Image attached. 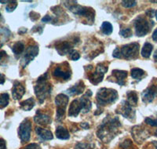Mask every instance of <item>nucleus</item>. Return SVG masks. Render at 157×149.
Wrapping results in <instances>:
<instances>
[{
  "label": "nucleus",
  "instance_id": "1",
  "mask_svg": "<svg viewBox=\"0 0 157 149\" xmlns=\"http://www.w3.org/2000/svg\"><path fill=\"white\" fill-rule=\"evenodd\" d=\"M121 126L118 118L110 119L102 123L97 133L98 137L105 142L110 141L118 133V128Z\"/></svg>",
  "mask_w": 157,
  "mask_h": 149
},
{
  "label": "nucleus",
  "instance_id": "2",
  "mask_svg": "<svg viewBox=\"0 0 157 149\" xmlns=\"http://www.w3.org/2000/svg\"><path fill=\"white\" fill-rule=\"evenodd\" d=\"M91 95L92 92L88 90L86 94L79 100H74L70 105L68 116L71 117H76L81 111L83 113L89 112L91 108V102L89 99V97Z\"/></svg>",
  "mask_w": 157,
  "mask_h": 149
},
{
  "label": "nucleus",
  "instance_id": "3",
  "mask_svg": "<svg viewBox=\"0 0 157 149\" xmlns=\"http://www.w3.org/2000/svg\"><path fill=\"white\" fill-rule=\"evenodd\" d=\"M34 89L39 102L43 103L44 100L50 95L52 90L51 85L49 83L47 79V74H43V76L39 78Z\"/></svg>",
  "mask_w": 157,
  "mask_h": 149
},
{
  "label": "nucleus",
  "instance_id": "4",
  "mask_svg": "<svg viewBox=\"0 0 157 149\" xmlns=\"http://www.w3.org/2000/svg\"><path fill=\"white\" fill-rule=\"evenodd\" d=\"M117 97V92L113 89L102 88V89L99 90L97 94V101L98 102V106L113 103L114 101H116Z\"/></svg>",
  "mask_w": 157,
  "mask_h": 149
},
{
  "label": "nucleus",
  "instance_id": "5",
  "mask_svg": "<svg viewBox=\"0 0 157 149\" xmlns=\"http://www.w3.org/2000/svg\"><path fill=\"white\" fill-rule=\"evenodd\" d=\"M68 102V97L61 94L57 95L55 98V104L57 105V119L61 121L64 117L65 115V108Z\"/></svg>",
  "mask_w": 157,
  "mask_h": 149
},
{
  "label": "nucleus",
  "instance_id": "6",
  "mask_svg": "<svg viewBox=\"0 0 157 149\" xmlns=\"http://www.w3.org/2000/svg\"><path fill=\"white\" fill-rule=\"evenodd\" d=\"M139 44L138 43H130V44L125 45L120 48V55L121 57H123L126 59H134L137 57L139 52Z\"/></svg>",
  "mask_w": 157,
  "mask_h": 149
},
{
  "label": "nucleus",
  "instance_id": "7",
  "mask_svg": "<svg viewBox=\"0 0 157 149\" xmlns=\"http://www.w3.org/2000/svg\"><path fill=\"white\" fill-rule=\"evenodd\" d=\"M134 25L136 35L137 36H145L148 33L151 28L148 21L142 17H138L137 19H135Z\"/></svg>",
  "mask_w": 157,
  "mask_h": 149
},
{
  "label": "nucleus",
  "instance_id": "8",
  "mask_svg": "<svg viewBox=\"0 0 157 149\" xmlns=\"http://www.w3.org/2000/svg\"><path fill=\"white\" fill-rule=\"evenodd\" d=\"M31 131H32V123L30 120L28 119H25L20 125L19 130H18V134L22 143L27 142L30 140Z\"/></svg>",
  "mask_w": 157,
  "mask_h": 149
},
{
  "label": "nucleus",
  "instance_id": "9",
  "mask_svg": "<svg viewBox=\"0 0 157 149\" xmlns=\"http://www.w3.org/2000/svg\"><path fill=\"white\" fill-rule=\"evenodd\" d=\"M68 7L71 12L75 13V14L87 17L89 20L92 19V21H94V11L91 8L76 5V4L71 5V6H68Z\"/></svg>",
  "mask_w": 157,
  "mask_h": 149
},
{
  "label": "nucleus",
  "instance_id": "10",
  "mask_svg": "<svg viewBox=\"0 0 157 149\" xmlns=\"http://www.w3.org/2000/svg\"><path fill=\"white\" fill-rule=\"evenodd\" d=\"M38 53H39V47L38 46L35 45V46H30L29 48L27 49L26 52H25V54L23 57V60H22V65L25 67L27 64H29V62H31L35 57L37 56Z\"/></svg>",
  "mask_w": 157,
  "mask_h": 149
},
{
  "label": "nucleus",
  "instance_id": "11",
  "mask_svg": "<svg viewBox=\"0 0 157 149\" xmlns=\"http://www.w3.org/2000/svg\"><path fill=\"white\" fill-rule=\"evenodd\" d=\"M157 96V87L155 86L149 87L147 90H145L141 94L142 97V101L145 103H150L153 101L154 98Z\"/></svg>",
  "mask_w": 157,
  "mask_h": 149
},
{
  "label": "nucleus",
  "instance_id": "12",
  "mask_svg": "<svg viewBox=\"0 0 157 149\" xmlns=\"http://www.w3.org/2000/svg\"><path fill=\"white\" fill-rule=\"evenodd\" d=\"M61 67V66H57L54 69L53 74H54V77H57V78H61L64 80H67L71 77V71L68 67Z\"/></svg>",
  "mask_w": 157,
  "mask_h": 149
},
{
  "label": "nucleus",
  "instance_id": "13",
  "mask_svg": "<svg viewBox=\"0 0 157 149\" xmlns=\"http://www.w3.org/2000/svg\"><path fill=\"white\" fill-rule=\"evenodd\" d=\"M132 111L131 105L126 101H123L117 109L118 113H120L125 118H130L132 116Z\"/></svg>",
  "mask_w": 157,
  "mask_h": 149
},
{
  "label": "nucleus",
  "instance_id": "14",
  "mask_svg": "<svg viewBox=\"0 0 157 149\" xmlns=\"http://www.w3.org/2000/svg\"><path fill=\"white\" fill-rule=\"evenodd\" d=\"M25 93V90L24 86L21 82H15L12 90V95L14 100H19L23 97Z\"/></svg>",
  "mask_w": 157,
  "mask_h": 149
},
{
  "label": "nucleus",
  "instance_id": "15",
  "mask_svg": "<svg viewBox=\"0 0 157 149\" xmlns=\"http://www.w3.org/2000/svg\"><path fill=\"white\" fill-rule=\"evenodd\" d=\"M56 49L57 52L60 53V55H64L67 53L72 52L71 50V45L68 42H61L59 43L58 44L56 45Z\"/></svg>",
  "mask_w": 157,
  "mask_h": 149
},
{
  "label": "nucleus",
  "instance_id": "16",
  "mask_svg": "<svg viewBox=\"0 0 157 149\" xmlns=\"http://www.w3.org/2000/svg\"><path fill=\"white\" fill-rule=\"evenodd\" d=\"M113 75L116 78V82L119 85L123 86L125 84V78L127 77V71L115 70L113 71Z\"/></svg>",
  "mask_w": 157,
  "mask_h": 149
},
{
  "label": "nucleus",
  "instance_id": "17",
  "mask_svg": "<svg viewBox=\"0 0 157 149\" xmlns=\"http://www.w3.org/2000/svg\"><path fill=\"white\" fill-rule=\"evenodd\" d=\"M84 83L82 82V81H79L78 83L75 84V86H71V88L67 90V93H68L69 95L71 96H74V95H78V94H81L84 90Z\"/></svg>",
  "mask_w": 157,
  "mask_h": 149
},
{
  "label": "nucleus",
  "instance_id": "18",
  "mask_svg": "<svg viewBox=\"0 0 157 149\" xmlns=\"http://www.w3.org/2000/svg\"><path fill=\"white\" fill-rule=\"evenodd\" d=\"M34 120L36 123L39 125H47L51 123V119L50 116L46 114L40 113L39 112H37V114L34 118Z\"/></svg>",
  "mask_w": 157,
  "mask_h": 149
},
{
  "label": "nucleus",
  "instance_id": "19",
  "mask_svg": "<svg viewBox=\"0 0 157 149\" xmlns=\"http://www.w3.org/2000/svg\"><path fill=\"white\" fill-rule=\"evenodd\" d=\"M36 132L39 137L43 139V140H49L53 139V133L50 130H46V129H43V128L41 127H36Z\"/></svg>",
  "mask_w": 157,
  "mask_h": 149
},
{
  "label": "nucleus",
  "instance_id": "20",
  "mask_svg": "<svg viewBox=\"0 0 157 149\" xmlns=\"http://www.w3.org/2000/svg\"><path fill=\"white\" fill-rule=\"evenodd\" d=\"M104 74H105V73L101 72V71H98V69H96V71H95L94 72L92 73V74L90 75L89 80L94 84L99 83V82L102 80V78H103Z\"/></svg>",
  "mask_w": 157,
  "mask_h": 149
},
{
  "label": "nucleus",
  "instance_id": "21",
  "mask_svg": "<svg viewBox=\"0 0 157 149\" xmlns=\"http://www.w3.org/2000/svg\"><path fill=\"white\" fill-rule=\"evenodd\" d=\"M56 136L57 138L61 139V140H67L69 138V133L65 128L62 126H58L56 130Z\"/></svg>",
  "mask_w": 157,
  "mask_h": 149
},
{
  "label": "nucleus",
  "instance_id": "22",
  "mask_svg": "<svg viewBox=\"0 0 157 149\" xmlns=\"http://www.w3.org/2000/svg\"><path fill=\"white\" fill-rule=\"evenodd\" d=\"M20 105H21V109H23L24 111H30L35 106V100L31 97L29 99L22 101Z\"/></svg>",
  "mask_w": 157,
  "mask_h": 149
},
{
  "label": "nucleus",
  "instance_id": "23",
  "mask_svg": "<svg viewBox=\"0 0 157 149\" xmlns=\"http://www.w3.org/2000/svg\"><path fill=\"white\" fill-rule=\"evenodd\" d=\"M152 48H153V46L151 43H145L144 46L142 47V50H141V54L143 57H145V58H148L151 55V53H152Z\"/></svg>",
  "mask_w": 157,
  "mask_h": 149
},
{
  "label": "nucleus",
  "instance_id": "24",
  "mask_svg": "<svg viewBox=\"0 0 157 149\" xmlns=\"http://www.w3.org/2000/svg\"><path fill=\"white\" fill-rule=\"evenodd\" d=\"M25 50V45L21 42H17L12 47V50L16 56L21 55Z\"/></svg>",
  "mask_w": 157,
  "mask_h": 149
},
{
  "label": "nucleus",
  "instance_id": "25",
  "mask_svg": "<svg viewBox=\"0 0 157 149\" xmlns=\"http://www.w3.org/2000/svg\"><path fill=\"white\" fill-rule=\"evenodd\" d=\"M145 72L143 71L142 69H140V68H133L131 70V76H132L133 78L134 79H138L140 80L141 78H142L143 77L145 76Z\"/></svg>",
  "mask_w": 157,
  "mask_h": 149
},
{
  "label": "nucleus",
  "instance_id": "26",
  "mask_svg": "<svg viewBox=\"0 0 157 149\" xmlns=\"http://www.w3.org/2000/svg\"><path fill=\"white\" fill-rule=\"evenodd\" d=\"M127 102L130 105H136L137 104V95L134 91H129L127 94Z\"/></svg>",
  "mask_w": 157,
  "mask_h": 149
},
{
  "label": "nucleus",
  "instance_id": "27",
  "mask_svg": "<svg viewBox=\"0 0 157 149\" xmlns=\"http://www.w3.org/2000/svg\"><path fill=\"white\" fill-rule=\"evenodd\" d=\"M101 29V32H103L105 35H107V36L111 35L112 32H113V25L108 21L103 22Z\"/></svg>",
  "mask_w": 157,
  "mask_h": 149
},
{
  "label": "nucleus",
  "instance_id": "28",
  "mask_svg": "<svg viewBox=\"0 0 157 149\" xmlns=\"http://www.w3.org/2000/svg\"><path fill=\"white\" fill-rule=\"evenodd\" d=\"M9 104V95L7 94H2L0 95V108H4Z\"/></svg>",
  "mask_w": 157,
  "mask_h": 149
},
{
  "label": "nucleus",
  "instance_id": "29",
  "mask_svg": "<svg viewBox=\"0 0 157 149\" xmlns=\"http://www.w3.org/2000/svg\"><path fill=\"white\" fill-rule=\"evenodd\" d=\"M17 6V2L16 1H11V2L7 5L6 10L7 12H13V11L16 9Z\"/></svg>",
  "mask_w": 157,
  "mask_h": 149
},
{
  "label": "nucleus",
  "instance_id": "30",
  "mask_svg": "<svg viewBox=\"0 0 157 149\" xmlns=\"http://www.w3.org/2000/svg\"><path fill=\"white\" fill-rule=\"evenodd\" d=\"M120 35H121V36L124 38L130 37V36H132V31H131V29H122V30L120 31Z\"/></svg>",
  "mask_w": 157,
  "mask_h": 149
},
{
  "label": "nucleus",
  "instance_id": "31",
  "mask_svg": "<svg viewBox=\"0 0 157 149\" xmlns=\"http://www.w3.org/2000/svg\"><path fill=\"white\" fill-rule=\"evenodd\" d=\"M137 2L136 1H122V6L126 8H130L135 6Z\"/></svg>",
  "mask_w": 157,
  "mask_h": 149
},
{
  "label": "nucleus",
  "instance_id": "32",
  "mask_svg": "<svg viewBox=\"0 0 157 149\" xmlns=\"http://www.w3.org/2000/svg\"><path fill=\"white\" fill-rule=\"evenodd\" d=\"M145 123L147 124L150 125V126H156L157 127V119H152L151 118H147V119H145Z\"/></svg>",
  "mask_w": 157,
  "mask_h": 149
},
{
  "label": "nucleus",
  "instance_id": "33",
  "mask_svg": "<svg viewBox=\"0 0 157 149\" xmlns=\"http://www.w3.org/2000/svg\"><path fill=\"white\" fill-rule=\"evenodd\" d=\"M8 58V56L6 54L4 50H2V51H0V64H2L3 61H6Z\"/></svg>",
  "mask_w": 157,
  "mask_h": 149
},
{
  "label": "nucleus",
  "instance_id": "34",
  "mask_svg": "<svg viewBox=\"0 0 157 149\" xmlns=\"http://www.w3.org/2000/svg\"><path fill=\"white\" fill-rule=\"evenodd\" d=\"M80 58V54L75 50H72L71 53V59L72 60H77Z\"/></svg>",
  "mask_w": 157,
  "mask_h": 149
},
{
  "label": "nucleus",
  "instance_id": "35",
  "mask_svg": "<svg viewBox=\"0 0 157 149\" xmlns=\"http://www.w3.org/2000/svg\"><path fill=\"white\" fill-rule=\"evenodd\" d=\"M75 149H90V145L85 143H78L76 144Z\"/></svg>",
  "mask_w": 157,
  "mask_h": 149
},
{
  "label": "nucleus",
  "instance_id": "36",
  "mask_svg": "<svg viewBox=\"0 0 157 149\" xmlns=\"http://www.w3.org/2000/svg\"><path fill=\"white\" fill-rule=\"evenodd\" d=\"M24 149H41V147L38 144L33 143V144H30L27 145Z\"/></svg>",
  "mask_w": 157,
  "mask_h": 149
},
{
  "label": "nucleus",
  "instance_id": "37",
  "mask_svg": "<svg viewBox=\"0 0 157 149\" xmlns=\"http://www.w3.org/2000/svg\"><path fill=\"white\" fill-rule=\"evenodd\" d=\"M131 144H132V142H131V140H125V141L123 142V144H120V146H121L122 147H123V148H127V147H129V146L131 145Z\"/></svg>",
  "mask_w": 157,
  "mask_h": 149
},
{
  "label": "nucleus",
  "instance_id": "38",
  "mask_svg": "<svg viewBox=\"0 0 157 149\" xmlns=\"http://www.w3.org/2000/svg\"><path fill=\"white\" fill-rule=\"evenodd\" d=\"M30 16H34L33 17L31 18V19H32V21H36V20H37L38 18H39V13H36V12H32L30 13Z\"/></svg>",
  "mask_w": 157,
  "mask_h": 149
},
{
  "label": "nucleus",
  "instance_id": "39",
  "mask_svg": "<svg viewBox=\"0 0 157 149\" xmlns=\"http://www.w3.org/2000/svg\"><path fill=\"white\" fill-rule=\"evenodd\" d=\"M146 14L148 15L149 17H153L154 14H155V11H154L153 10H147Z\"/></svg>",
  "mask_w": 157,
  "mask_h": 149
},
{
  "label": "nucleus",
  "instance_id": "40",
  "mask_svg": "<svg viewBox=\"0 0 157 149\" xmlns=\"http://www.w3.org/2000/svg\"><path fill=\"white\" fill-rule=\"evenodd\" d=\"M52 21V17L50 16H45L42 19V21L43 22H46V23H47V22H50Z\"/></svg>",
  "mask_w": 157,
  "mask_h": 149
},
{
  "label": "nucleus",
  "instance_id": "41",
  "mask_svg": "<svg viewBox=\"0 0 157 149\" xmlns=\"http://www.w3.org/2000/svg\"><path fill=\"white\" fill-rule=\"evenodd\" d=\"M0 149H6V142L2 139H0Z\"/></svg>",
  "mask_w": 157,
  "mask_h": 149
},
{
  "label": "nucleus",
  "instance_id": "42",
  "mask_svg": "<svg viewBox=\"0 0 157 149\" xmlns=\"http://www.w3.org/2000/svg\"><path fill=\"white\" fill-rule=\"evenodd\" d=\"M152 39L154 41L157 42V29L154 31L153 34H152Z\"/></svg>",
  "mask_w": 157,
  "mask_h": 149
},
{
  "label": "nucleus",
  "instance_id": "43",
  "mask_svg": "<svg viewBox=\"0 0 157 149\" xmlns=\"http://www.w3.org/2000/svg\"><path fill=\"white\" fill-rule=\"evenodd\" d=\"M5 82V76L0 73V84H3Z\"/></svg>",
  "mask_w": 157,
  "mask_h": 149
},
{
  "label": "nucleus",
  "instance_id": "44",
  "mask_svg": "<svg viewBox=\"0 0 157 149\" xmlns=\"http://www.w3.org/2000/svg\"><path fill=\"white\" fill-rule=\"evenodd\" d=\"M81 127L83 128V129H86V130H87L90 126H89V125H88V123H82V124H81Z\"/></svg>",
  "mask_w": 157,
  "mask_h": 149
},
{
  "label": "nucleus",
  "instance_id": "45",
  "mask_svg": "<svg viewBox=\"0 0 157 149\" xmlns=\"http://www.w3.org/2000/svg\"><path fill=\"white\" fill-rule=\"evenodd\" d=\"M153 57H154V59H155V60H157V50H156V51L155 52V53H154Z\"/></svg>",
  "mask_w": 157,
  "mask_h": 149
},
{
  "label": "nucleus",
  "instance_id": "46",
  "mask_svg": "<svg viewBox=\"0 0 157 149\" xmlns=\"http://www.w3.org/2000/svg\"><path fill=\"white\" fill-rule=\"evenodd\" d=\"M11 1H0V3H10Z\"/></svg>",
  "mask_w": 157,
  "mask_h": 149
},
{
  "label": "nucleus",
  "instance_id": "47",
  "mask_svg": "<svg viewBox=\"0 0 157 149\" xmlns=\"http://www.w3.org/2000/svg\"><path fill=\"white\" fill-rule=\"evenodd\" d=\"M152 143H153V144H154V146L155 147V148L157 149V141H153Z\"/></svg>",
  "mask_w": 157,
  "mask_h": 149
},
{
  "label": "nucleus",
  "instance_id": "48",
  "mask_svg": "<svg viewBox=\"0 0 157 149\" xmlns=\"http://www.w3.org/2000/svg\"><path fill=\"white\" fill-rule=\"evenodd\" d=\"M2 45H3V44H2V42H1V41H0V48H1V47H2Z\"/></svg>",
  "mask_w": 157,
  "mask_h": 149
},
{
  "label": "nucleus",
  "instance_id": "49",
  "mask_svg": "<svg viewBox=\"0 0 157 149\" xmlns=\"http://www.w3.org/2000/svg\"><path fill=\"white\" fill-rule=\"evenodd\" d=\"M155 17H156V20H157V10L155 11Z\"/></svg>",
  "mask_w": 157,
  "mask_h": 149
},
{
  "label": "nucleus",
  "instance_id": "50",
  "mask_svg": "<svg viewBox=\"0 0 157 149\" xmlns=\"http://www.w3.org/2000/svg\"><path fill=\"white\" fill-rule=\"evenodd\" d=\"M155 136H156V137H157V130H156V131H155Z\"/></svg>",
  "mask_w": 157,
  "mask_h": 149
},
{
  "label": "nucleus",
  "instance_id": "51",
  "mask_svg": "<svg viewBox=\"0 0 157 149\" xmlns=\"http://www.w3.org/2000/svg\"><path fill=\"white\" fill-rule=\"evenodd\" d=\"M152 2H157V1H152Z\"/></svg>",
  "mask_w": 157,
  "mask_h": 149
},
{
  "label": "nucleus",
  "instance_id": "52",
  "mask_svg": "<svg viewBox=\"0 0 157 149\" xmlns=\"http://www.w3.org/2000/svg\"><path fill=\"white\" fill-rule=\"evenodd\" d=\"M0 17H1V13H0Z\"/></svg>",
  "mask_w": 157,
  "mask_h": 149
}]
</instances>
